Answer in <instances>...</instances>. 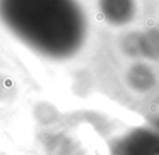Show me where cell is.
Returning <instances> with one entry per match:
<instances>
[{
  "instance_id": "cell-1",
  "label": "cell",
  "mask_w": 159,
  "mask_h": 155,
  "mask_svg": "<svg viewBox=\"0 0 159 155\" xmlns=\"http://www.w3.org/2000/svg\"><path fill=\"white\" fill-rule=\"evenodd\" d=\"M0 20L26 46L51 58L71 55L87 35L77 0H0Z\"/></svg>"
},
{
  "instance_id": "cell-2",
  "label": "cell",
  "mask_w": 159,
  "mask_h": 155,
  "mask_svg": "<svg viewBox=\"0 0 159 155\" xmlns=\"http://www.w3.org/2000/svg\"><path fill=\"white\" fill-rule=\"evenodd\" d=\"M100 9L108 21L115 24H124L133 14L132 0H100Z\"/></svg>"
}]
</instances>
